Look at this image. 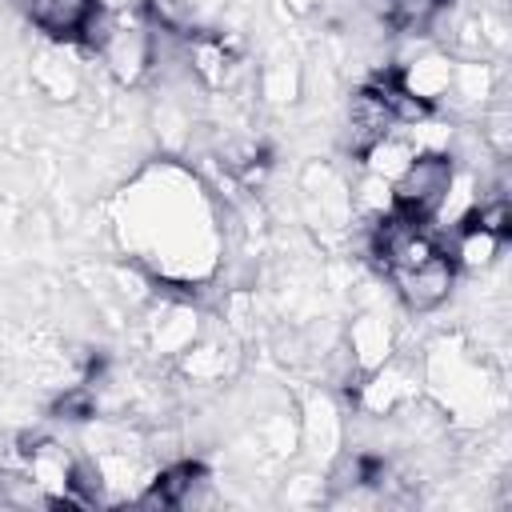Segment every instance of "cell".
Here are the masks:
<instances>
[{"mask_svg":"<svg viewBox=\"0 0 512 512\" xmlns=\"http://www.w3.org/2000/svg\"><path fill=\"white\" fill-rule=\"evenodd\" d=\"M504 72L496 68V60H456L452 68V92L444 100V108H456L464 116H480L504 88Z\"/></svg>","mask_w":512,"mask_h":512,"instance_id":"obj_12","label":"cell"},{"mask_svg":"<svg viewBox=\"0 0 512 512\" xmlns=\"http://www.w3.org/2000/svg\"><path fill=\"white\" fill-rule=\"evenodd\" d=\"M320 4H324V0H280V12L292 20V16H312Z\"/></svg>","mask_w":512,"mask_h":512,"instance_id":"obj_23","label":"cell"},{"mask_svg":"<svg viewBox=\"0 0 512 512\" xmlns=\"http://www.w3.org/2000/svg\"><path fill=\"white\" fill-rule=\"evenodd\" d=\"M256 88H260V96H264L272 108H288V104H296V100L304 96V64H300L288 48H276V52L264 60V68H260Z\"/></svg>","mask_w":512,"mask_h":512,"instance_id":"obj_17","label":"cell"},{"mask_svg":"<svg viewBox=\"0 0 512 512\" xmlns=\"http://www.w3.org/2000/svg\"><path fill=\"white\" fill-rule=\"evenodd\" d=\"M440 4L444 0H392V24L396 28H424Z\"/></svg>","mask_w":512,"mask_h":512,"instance_id":"obj_22","label":"cell"},{"mask_svg":"<svg viewBox=\"0 0 512 512\" xmlns=\"http://www.w3.org/2000/svg\"><path fill=\"white\" fill-rule=\"evenodd\" d=\"M112 236L140 260L156 292L196 300L224 256V216L208 184L180 160H144L112 200Z\"/></svg>","mask_w":512,"mask_h":512,"instance_id":"obj_1","label":"cell"},{"mask_svg":"<svg viewBox=\"0 0 512 512\" xmlns=\"http://www.w3.org/2000/svg\"><path fill=\"white\" fill-rule=\"evenodd\" d=\"M276 500L288 504V508H312V504H324V500H328V468L304 464V468L288 472V476L280 480Z\"/></svg>","mask_w":512,"mask_h":512,"instance_id":"obj_20","label":"cell"},{"mask_svg":"<svg viewBox=\"0 0 512 512\" xmlns=\"http://www.w3.org/2000/svg\"><path fill=\"white\" fill-rule=\"evenodd\" d=\"M388 280H392V288H396V296H400L404 308H412V312H436L440 304L452 300V292L460 284V272H456V264L444 252H436L432 260H424L416 268L388 272Z\"/></svg>","mask_w":512,"mask_h":512,"instance_id":"obj_10","label":"cell"},{"mask_svg":"<svg viewBox=\"0 0 512 512\" xmlns=\"http://www.w3.org/2000/svg\"><path fill=\"white\" fill-rule=\"evenodd\" d=\"M344 348L360 372H372L376 364H384L400 348L396 320L388 316V308H356L344 328Z\"/></svg>","mask_w":512,"mask_h":512,"instance_id":"obj_11","label":"cell"},{"mask_svg":"<svg viewBox=\"0 0 512 512\" xmlns=\"http://www.w3.org/2000/svg\"><path fill=\"white\" fill-rule=\"evenodd\" d=\"M452 68H456V60L444 48H428V52H420L396 68V84L408 96H416L432 108H444V100L452 92Z\"/></svg>","mask_w":512,"mask_h":512,"instance_id":"obj_13","label":"cell"},{"mask_svg":"<svg viewBox=\"0 0 512 512\" xmlns=\"http://www.w3.org/2000/svg\"><path fill=\"white\" fill-rule=\"evenodd\" d=\"M148 320H144V344L152 356L160 360H176L200 332H204V312L196 300L188 296H152L148 304Z\"/></svg>","mask_w":512,"mask_h":512,"instance_id":"obj_6","label":"cell"},{"mask_svg":"<svg viewBox=\"0 0 512 512\" xmlns=\"http://www.w3.org/2000/svg\"><path fill=\"white\" fill-rule=\"evenodd\" d=\"M412 156H416L412 140H408L400 128H392V132H384L380 140H372L356 160H360V168H364V172L384 176V180H396V176L412 164Z\"/></svg>","mask_w":512,"mask_h":512,"instance_id":"obj_19","label":"cell"},{"mask_svg":"<svg viewBox=\"0 0 512 512\" xmlns=\"http://www.w3.org/2000/svg\"><path fill=\"white\" fill-rule=\"evenodd\" d=\"M32 28H40L56 44H76V32L84 16L92 12V0H20Z\"/></svg>","mask_w":512,"mask_h":512,"instance_id":"obj_16","label":"cell"},{"mask_svg":"<svg viewBox=\"0 0 512 512\" xmlns=\"http://www.w3.org/2000/svg\"><path fill=\"white\" fill-rule=\"evenodd\" d=\"M344 128H348V152L360 156L372 140H380L384 132H392V116H388V104L380 96V88H372L368 80H360L348 96V108H344Z\"/></svg>","mask_w":512,"mask_h":512,"instance_id":"obj_14","label":"cell"},{"mask_svg":"<svg viewBox=\"0 0 512 512\" xmlns=\"http://www.w3.org/2000/svg\"><path fill=\"white\" fill-rule=\"evenodd\" d=\"M348 208H352V220H356V224H376L380 216H388V212L396 208L392 180L372 176V172L360 168V176L348 180Z\"/></svg>","mask_w":512,"mask_h":512,"instance_id":"obj_18","label":"cell"},{"mask_svg":"<svg viewBox=\"0 0 512 512\" xmlns=\"http://www.w3.org/2000/svg\"><path fill=\"white\" fill-rule=\"evenodd\" d=\"M420 376H424V396L436 400V408L448 416V424L460 428H484L504 412V376L500 368L476 352L472 340L460 332L436 336L420 352Z\"/></svg>","mask_w":512,"mask_h":512,"instance_id":"obj_2","label":"cell"},{"mask_svg":"<svg viewBox=\"0 0 512 512\" xmlns=\"http://www.w3.org/2000/svg\"><path fill=\"white\" fill-rule=\"evenodd\" d=\"M180 380L192 388H220L240 372V336L224 328V320L204 316V332L172 360Z\"/></svg>","mask_w":512,"mask_h":512,"instance_id":"obj_3","label":"cell"},{"mask_svg":"<svg viewBox=\"0 0 512 512\" xmlns=\"http://www.w3.org/2000/svg\"><path fill=\"white\" fill-rule=\"evenodd\" d=\"M296 416H300V452H304V460L316 464V468H328L344 452V436H348L336 396L328 388L312 384V388L300 392Z\"/></svg>","mask_w":512,"mask_h":512,"instance_id":"obj_5","label":"cell"},{"mask_svg":"<svg viewBox=\"0 0 512 512\" xmlns=\"http://www.w3.org/2000/svg\"><path fill=\"white\" fill-rule=\"evenodd\" d=\"M100 68L108 72V80L116 88H140L152 76V28L148 20L140 24H116V32L104 40V48L96 52Z\"/></svg>","mask_w":512,"mask_h":512,"instance_id":"obj_8","label":"cell"},{"mask_svg":"<svg viewBox=\"0 0 512 512\" xmlns=\"http://www.w3.org/2000/svg\"><path fill=\"white\" fill-rule=\"evenodd\" d=\"M440 252L456 264V272L464 276H480L488 272L492 264H500L504 256V240L476 228V224H460L456 232H448V240H440Z\"/></svg>","mask_w":512,"mask_h":512,"instance_id":"obj_15","label":"cell"},{"mask_svg":"<svg viewBox=\"0 0 512 512\" xmlns=\"http://www.w3.org/2000/svg\"><path fill=\"white\" fill-rule=\"evenodd\" d=\"M456 172V160L448 152H416L412 164L392 180V192H396V208L428 220L432 208L440 204L448 180Z\"/></svg>","mask_w":512,"mask_h":512,"instance_id":"obj_7","label":"cell"},{"mask_svg":"<svg viewBox=\"0 0 512 512\" xmlns=\"http://www.w3.org/2000/svg\"><path fill=\"white\" fill-rule=\"evenodd\" d=\"M420 392H424L420 352L412 356V352H400V348H396L384 364H376L372 372L360 376L352 404H356V412H364V416H392L400 404L416 400Z\"/></svg>","mask_w":512,"mask_h":512,"instance_id":"obj_4","label":"cell"},{"mask_svg":"<svg viewBox=\"0 0 512 512\" xmlns=\"http://www.w3.org/2000/svg\"><path fill=\"white\" fill-rule=\"evenodd\" d=\"M468 224H476V228H484V232L508 240V232H512V204H508V200H476Z\"/></svg>","mask_w":512,"mask_h":512,"instance_id":"obj_21","label":"cell"},{"mask_svg":"<svg viewBox=\"0 0 512 512\" xmlns=\"http://www.w3.org/2000/svg\"><path fill=\"white\" fill-rule=\"evenodd\" d=\"M80 52L76 44H40L32 52V64H28V76H32V88L40 96H48L52 104H72L80 92H84V64H80Z\"/></svg>","mask_w":512,"mask_h":512,"instance_id":"obj_9","label":"cell"}]
</instances>
